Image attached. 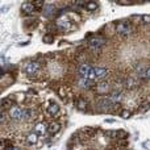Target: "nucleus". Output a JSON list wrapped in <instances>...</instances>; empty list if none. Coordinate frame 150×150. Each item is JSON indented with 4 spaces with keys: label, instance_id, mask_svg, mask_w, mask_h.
I'll return each mask as SVG.
<instances>
[{
    "label": "nucleus",
    "instance_id": "7ed1b4c3",
    "mask_svg": "<svg viewBox=\"0 0 150 150\" xmlns=\"http://www.w3.org/2000/svg\"><path fill=\"white\" fill-rule=\"evenodd\" d=\"M38 69H40V65L37 62H28L25 66H24V71L29 75L36 74L37 71H38Z\"/></svg>",
    "mask_w": 150,
    "mask_h": 150
},
{
    "label": "nucleus",
    "instance_id": "ddd939ff",
    "mask_svg": "<svg viewBox=\"0 0 150 150\" xmlns=\"http://www.w3.org/2000/svg\"><path fill=\"white\" fill-rule=\"evenodd\" d=\"M99 93H107L109 91V83L108 82H100L98 84V88H96Z\"/></svg>",
    "mask_w": 150,
    "mask_h": 150
},
{
    "label": "nucleus",
    "instance_id": "a878e982",
    "mask_svg": "<svg viewBox=\"0 0 150 150\" xmlns=\"http://www.w3.org/2000/svg\"><path fill=\"white\" fill-rule=\"evenodd\" d=\"M145 75H146V78H148V79H150V67L148 69V70H146V73H145Z\"/></svg>",
    "mask_w": 150,
    "mask_h": 150
},
{
    "label": "nucleus",
    "instance_id": "f3484780",
    "mask_svg": "<svg viewBox=\"0 0 150 150\" xmlns=\"http://www.w3.org/2000/svg\"><path fill=\"white\" fill-rule=\"evenodd\" d=\"M84 7L88 11H95V9H98L99 4L96 1H87V3H84Z\"/></svg>",
    "mask_w": 150,
    "mask_h": 150
},
{
    "label": "nucleus",
    "instance_id": "2eb2a0df",
    "mask_svg": "<svg viewBox=\"0 0 150 150\" xmlns=\"http://www.w3.org/2000/svg\"><path fill=\"white\" fill-rule=\"evenodd\" d=\"M121 98H122V93L120 92V91H117V90H115V91H112L111 92V100L112 101H120L121 100Z\"/></svg>",
    "mask_w": 150,
    "mask_h": 150
},
{
    "label": "nucleus",
    "instance_id": "9b49d317",
    "mask_svg": "<svg viewBox=\"0 0 150 150\" xmlns=\"http://www.w3.org/2000/svg\"><path fill=\"white\" fill-rule=\"evenodd\" d=\"M59 129H61V125L55 121L50 122L49 127H47V132H49L50 134H57V133L59 132Z\"/></svg>",
    "mask_w": 150,
    "mask_h": 150
},
{
    "label": "nucleus",
    "instance_id": "a211bd4d",
    "mask_svg": "<svg viewBox=\"0 0 150 150\" xmlns=\"http://www.w3.org/2000/svg\"><path fill=\"white\" fill-rule=\"evenodd\" d=\"M32 117V109H23V119L29 120Z\"/></svg>",
    "mask_w": 150,
    "mask_h": 150
},
{
    "label": "nucleus",
    "instance_id": "412c9836",
    "mask_svg": "<svg viewBox=\"0 0 150 150\" xmlns=\"http://www.w3.org/2000/svg\"><path fill=\"white\" fill-rule=\"evenodd\" d=\"M120 115H121L122 119H129L130 115H132V113H130L129 109H124V111H121V113H120Z\"/></svg>",
    "mask_w": 150,
    "mask_h": 150
},
{
    "label": "nucleus",
    "instance_id": "f257e3e1",
    "mask_svg": "<svg viewBox=\"0 0 150 150\" xmlns=\"http://www.w3.org/2000/svg\"><path fill=\"white\" fill-rule=\"evenodd\" d=\"M132 24L129 23L128 20H124V21H121V23L117 25V28H116V30H117V33L120 34V36H122V37H128L130 33H132Z\"/></svg>",
    "mask_w": 150,
    "mask_h": 150
},
{
    "label": "nucleus",
    "instance_id": "9d476101",
    "mask_svg": "<svg viewBox=\"0 0 150 150\" xmlns=\"http://www.w3.org/2000/svg\"><path fill=\"white\" fill-rule=\"evenodd\" d=\"M46 130H47V128L44 122H38V124H36V127H34V133H37L38 136H44L45 133H46Z\"/></svg>",
    "mask_w": 150,
    "mask_h": 150
},
{
    "label": "nucleus",
    "instance_id": "39448f33",
    "mask_svg": "<svg viewBox=\"0 0 150 150\" xmlns=\"http://www.w3.org/2000/svg\"><path fill=\"white\" fill-rule=\"evenodd\" d=\"M9 116L12 117V120H21L23 119V109L18 107H12L9 109Z\"/></svg>",
    "mask_w": 150,
    "mask_h": 150
},
{
    "label": "nucleus",
    "instance_id": "6ab92c4d",
    "mask_svg": "<svg viewBox=\"0 0 150 150\" xmlns=\"http://www.w3.org/2000/svg\"><path fill=\"white\" fill-rule=\"evenodd\" d=\"M127 136L128 134L125 130H116V138H125Z\"/></svg>",
    "mask_w": 150,
    "mask_h": 150
},
{
    "label": "nucleus",
    "instance_id": "4468645a",
    "mask_svg": "<svg viewBox=\"0 0 150 150\" xmlns=\"http://www.w3.org/2000/svg\"><path fill=\"white\" fill-rule=\"evenodd\" d=\"M79 84L82 86L83 88H91V87H93V86H95V82H93V80H91V79H87V78H80Z\"/></svg>",
    "mask_w": 150,
    "mask_h": 150
},
{
    "label": "nucleus",
    "instance_id": "1a4fd4ad",
    "mask_svg": "<svg viewBox=\"0 0 150 150\" xmlns=\"http://www.w3.org/2000/svg\"><path fill=\"white\" fill-rule=\"evenodd\" d=\"M70 25H71V23L67 20V18L58 20V23H57L58 29H61V30H69V29H70Z\"/></svg>",
    "mask_w": 150,
    "mask_h": 150
},
{
    "label": "nucleus",
    "instance_id": "f8f14e48",
    "mask_svg": "<svg viewBox=\"0 0 150 150\" xmlns=\"http://www.w3.org/2000/svg\"><path fill=\"white\" fill-rule=\"evenodd\" d=\"M108 74V70L105 67H95V76L98 79H103V78L107 76Z\"/></svg>",
    "mask_w": 150,
    "mask_h": 150
},
{
    "label": "nucleus",
    "instance_id": "6e6552de",
    "mask_svg": "<svg viewBox=\"0 0 150 150\" xmlns=\"http://www.w3.org/2000/svg\"><path fill=\"white\" fill-rule=\"evenodd\" d=\"M55 13V7L53 4H45L44 7V16L45 17H53Z\"/></svg>",
    "mask_w": 150,
    "mask_h": 150
},
{
    "label": "nucleus",
    "instance_id": "aec40b11",
    "mask_svg": "<svg viewBox=\"0 0 150 150\" xmlns=\"http://www.w3.org/2000/svg\"><path fill=\"white\" fill-rule=\"evenodd\" d=\"M78 108L79 109H86L87 108V103H86L83 99H79V101H78Z\"/></svg>",
    "mask_w": 150,
    "mask_h": 150
},
{
    "label": "nucleus",
    "instance_id": "5701e85b",
    "mask_svg": "<svg viewBox=\"0 0 150 150\" xmlns=\"http://www.w3.org/2000/svg\"><path fill=\"white\" fill-rule=\"evenodd\" d=\"M4 105L5 107H11V101L7 100V99H3V100H1V107H3V108H4ZM11 108H12V107H11Z\"/></svg>",
    "mask_w": 150,
    "mask_h": 150
},
{
    "label": "nucleus",
    "instance_id": "20e7f679",
    "mask_svg": "<svg viewBox=\"0 0 150 150\" xmlns=\"http://www.w3.org/2000/svg\"><path fill=\"white\" fill-rule=\"evenodd\" d=\"M21 9H23V12L25 15H32L34 12V9H36V7H34V3L32 1H24L21 4Z\"/></svg>",
    "mask_w": 150,
    "mask_h": 150
},
{
    "label": "nucleus",
    "instance_id": "b1692460",
    "mask_svg": "<svg viewBox=\"0 0 150 150\" xmlns=\"http://www.w3.org/2000/svg\"><path fill=\"white\" fill-rule=\"evenodd\" d=\"M44 42H47V44H52V42H53V37L50 36V34L45 36V37H44Z\"/></svg>",
    "mask_w": 150,
    "mask_h": 150
},
{
    "label": "nucleus",
    "instance_id": "bb28decb",
    "mask_svg": "<svg viewBox=\"0 0 150 150\" xmlns=\"http://www.w3.org/2000/svg\"><path fill=\"white\" fill-rule=\"evenodd\" d=\"M5 150H18V149H17V148H15V146H8V148L5 149Z\"/></svg>",
    "mask_w": 150,
    "mask_h": 150
},
{
    "label": "nucleus",
    "instance_id": "393cba45",
    "mask_svg": "<svg viewBox=\"0 0 150 150\" xmlns=\"http://www.w3.org/2000/svg\"><path fill=\"white\" fill-rule=\"evenodd\" d=\"M0 121H1V124L5 121V115H4V112L3 111H1V120H0Z\"/></svg>",
    "mask_w": 150,
    "mask_h": 150
},
{
    "label": "nucleus",
    "instance_id": "4be33fe9",
    "mask_svg": "<svg viewBox=\"0 0 150 150\" xmlns=\"http://www.w3.org/2000/svg\"><path fill=\"white\" fill-rule=\"evenodd\" d=\"M34 7L37 8V9H41V8L45 7V3L42 1V0H38V1H34Z\"/></svg>",
    "mask_w": 150,
    "mask_h": 150
},
{
    "label": "nucleus",
    "instance_id": "423d86ee",
    "mask_svg": "<svg viewBox=\"0 0 150 150\" xmlns=\"http://www.w3.org/2000/svg\"><path fill=\"white\" fill-rule=\"evenodd\" d=\"M91 70H92V67H91L90 65H86V63H83V65L79 66V69H78V73H79V76L80 78H87Z\"/></svg>",
    "mask_w": 150,
    "mask_h": 150
},
{
    "label": "nucleus",
    "instance_id": "f03ea898",
    "mask_svg": "<svg viewBox=\"0 0 150 150\" xmlns=\"http://www.w3.org/2000/svg\"><path fill=\"white\" fill-rule=\"evenodd\" d=\"M104 44H105V40L101 38V37H92V38H90V41H88V46H90L91 49H100Z\"/></svg>",
    "mask_w": 150,
    "mask_h": 150
},
{
    "label": "nucleus",
    "instance_id": "dca6fc26",
    "mask_svg": "<svg viewBox=\"0 0 150 150\" xmlns=\"http://www.w3.org/2000/svg\"><path fill=\"white\" fill-rule=\"evenodd\" d=\"M26 141H28V144H30V145H34V144H37V141H38V134H37V133H30V134H28V137H26Z\"/></svg>",
    "mask_w": 150,
    "mask_h": 150
},
{
    "label": "nucleus",
    "instance_id": "0eeeda50",
    "mask_svg": "<svg viewBox=\"0 0 150 150\" xmlns=\"http://www.w3.org/2000/svg\"><path fill=\"white\" fill-rule=\"evenodd\" d=\"M47 112L50 113V116H57L58 113H59V105H58L57 103H54V101H50L49 103V107H47Z\"/></svg>",
    "mask_w": 150,
    "mask_h": 150
}]
</instances>
